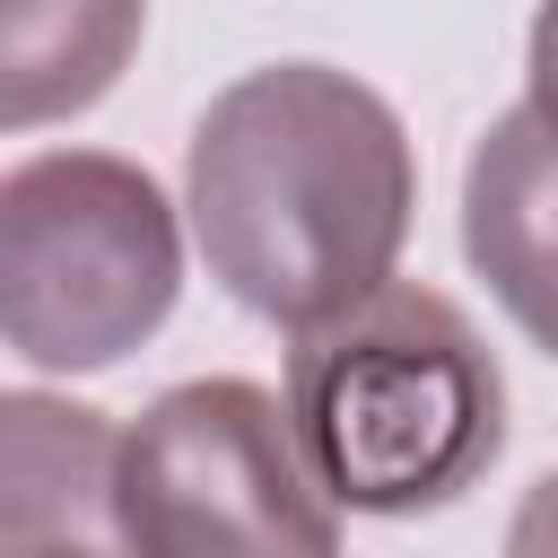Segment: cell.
<instances>
[{
  "label": "cell",
  "instance_id": "cell-1",
  "mask_svg": "<svg viewBox=\"0 0 558 558\" xmlns=\"http://www.w3.org/2000/svg\"><path fill=\"white\" fill-rule=\"evenodd\" d=\"M183 209L209 279L244 314L314 331L392 279L418 209V157L366 78L331 61H270L209 96Z\"/></svg>",
  "mask_w": 558,
  "mask_h": 558
},
{
  "label": "cell",
  "instance_id": "cell-2",
  "mask_svg": "<svg viewBox=\"0 0 558 558\" xmlns=\"http://www.w3.org/2000/svg\"><path fill=\"white\" fill-rule=\"evenodd\" d=\"M288 418L349 514H427L506 453V375L453 296L384 279L296 331Z\"/></svg>",
  "mask_w": 558,
  "mask_h": 558
},
{
  "label": "cell",
  "instance_id": "cell-3",
  "mask_svg": "<svg viewBox=\"0 0 558 558\" xmlns=\"http://www.w3.org/2000/svg\"><path fill=\"white\" fill-rule=\"evenodd\" d=\"M183 288L174 201L105 148H44L0 174V331L26 366L96 375L131 357Z\"/></svg>",
  "mask_w": 558,
  "mask_h": 558
},
{
  "label": "cell",
  "instance_id": "cell-4",
  "mask_svg": "<svg viewBox=\"0 0 558 558\" xmlns=\"http://www.w3.org/2000/svg\"><path fill=\"white\" fill-rule=\"evenodd\" d=\"M340 497L305 462L288 401L244 375L174 384L122 427V541L157 558L209 549H340Z\"/></svg>",
  "mask_w": 558,
  "mask_h": 558
},
{
  "label": "cell",
  "instance_id": "cell-5",
  "mask_svg": "<svg viewBox=\"0 0 558 558\" xmlns=\"http://www.w3.org/2000/svg\"><path fill=\"white\" fill-rule=\"evenodd\" d=\"M462 253L488 296L558 357V122L514 105L462 166Z\"/></svg>",
  "mask_w": 558,
  "mask_h": 558
},
{
  "label": "cell",
  "instance_id": "cell-6",
  "mask_svg": "<svg viewBox=\"0 0 558 558\" xmlns=\"http://www.w3.org/2000/svg\"><path fill=\"white\" fill-rule=\"evenodd\" d=\"M0 541L9 549H131L122 541V436L105 410L9 392L0 401Z\"/></svg>",
  "mask_w": 558,
  "mask_h": 558
},
{
  "label": "cell",
  "instance_id": "cell-7",
  "mask_svg": "<svg viewBox=\"0 0 558 558\" xmlns=\"http://www.w3.org/2000/svg\"><path fill=\"white\" fill-rule=\"evenodd\" d=\"M140 26L148 0H0V122L35 131L87 113L122 78Z\"/></svg>",
  "mask_w": 558,
  "mask_h": 558
},
{
  "label": "cell",
  "instance_id": "cell-8",
  "mask_svg": "<svg viewBox=\"0 0 558 558\" xmlns=\"http://www.w3.org/2000/svg\"><path fill=\"white\" fill-rule=\"evenodd\" d=\"M523 105L558 122V0H541V17H532V96Z\"/></svg>",
  "mask_w": 558,
  "mask_h": 558
},
{
  "label": "cell",
  "instance_id": "cell-9",
  "mask_svg": "<svg viewBox=\"0 0 558 558\" xmlns=\"http://www.w3.org/2000/svg\"><path fill=\"white\" fill-rule=\"evenodd\" d=\"M514 549H558V471L532 488V506H523V523H514Z\"/></svg>",
  "mask_w": 558,
  "mask_h": 558
}]
</instances>
